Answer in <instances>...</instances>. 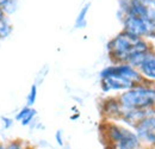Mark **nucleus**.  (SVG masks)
Masks as SVG:
<instances>
[{
  "mask_svg": "<svg viewBox=\"0 0 155 149\" xmlns=\"http://www.w3.org/2000/svg\"><path fill=\"white\" fill-rule=\"evenodd\" d=\"M144 81L140 71L129 63H111L99 72L100 90L107 95H118Z\"/></svg>",
  "mask_w": 155,
  "mask_h": 149,
  "instance_id": "nucleus-2",
  "label": "nucleus"
},
{
  "mask_svg": "<svg viewBox=\"0 0 155 149\" xmlns=\"http://www.w3.org/2000/svg\"><path fill=\"white\" fill-rule=\"evenodd\" d=\"M26 144L28 143H25L23 140L15 138V140H11L7 143H5V149H25Z\"/></svg>",
  "mask_w": 155,
  "mask_h": 149,
  "instance_id": "nucleus-13",
  "label": "nucleus"
},
{
  "mask_svg": "<svg viewBox=\"0 0 155 149\" xmlns=\"http://www.w3.org/2000/svg\"><path fill=\"white\" fill-rule=\"evenodd\" d=\"M120 23L123 25V31L148 41L155 38V20L152 17L125 15Z\"/></svg>",
  "mask_w": 155,
  "mask_h": 149,
  "instance_id": "nucleus-5",
  "label": "nucleus"
},
{
  "mask_svg": "<svg viewBox=\"0 0 155 149\" xmlns=\"http://www.w3.org/2000/svg\"><path fill=\"white\" fill-rule=\"evenodd\" d=\"M153 49L154 47L150 41L123 30L106 43V51L111 63H129L136 68Z\"/></svg>",
  "mask_w": 155,
  "mask_h": 149,
  "instance_id": "nucleus-1",
  "label": "nucleus"
},
{
  "mask_svg": "<svg viewBox=\"0 0 155 149\" xmlns=\"http://www.w3.org/2000/svg\"><path fill=\"white\" fill-rule=\"evenodd\" d=\"M90 7H91V2H86L80 8L77 18H75V22H74V28L75 29H84V28H86V25H87V15L90 12Z\"/></svg>",
  "mask_w": 155,
  "mask_h": 149,
  "instance_id": "nucleus-10",
  "label": "nucleus"
},
{
  "mask_svg": "<svg viewBox=\"0 0 155 149\" xmlns=\"http://www.w3.org/2000/svg\"><path fill=\"white\" fill-rule=\"evenodd\" d=\"M34 149H41V148H35V147H34Z\"/></svg>",
  "mask_w": 155,
  "mask_h": 149,
  "instance_id": "nucleus-20",
  "label": "nucleus"
},
{
  "mask_svg": "<svg viewBox=\"0 0 155 149\" xmlns=\"http://www.w3.org/2000/svg\"><path fill=\"white\" fill-rule=\"evenodd\" d=\"M13 32V25L10 20V17H4L0 20V41L5 39Z\"/></svg>",
  "mask_w": 155,
  "mask_h": 149,
  "instance_id": "nucleus-11",
  "label": "nucleus"
},
{
  "mask_svg": "<svg viewBox=\"0 0 155 149\" xmlns=\"http://www.w3.org/2000/svg\"><path fill=\"white\" fill-rule=\"evenodd\" d=\"M19 0H0V6L1 7H5L6 5L11 4V2H18Z\"/></svg>",
  "mask_w": 155,
  "mask_h": 149,
  "instance_id": "nucleus-16",
  "label": "nucleus"
},
{
  "mask_svg": "<svg viewBox=\"0 0 155 149\" xmlns=\"http://www.w3.org/2000/svg\"><path fill=\"white\" fill-rule=\"evenodd\" d=\"M25 149H34V147H32V146H30V144H26V148Z\"/></svg>",
  "mask_w": 155,
  "mask_h": 149,
  "instance_id": "nucleus-19",
  "label": "nucleus"
},
{
  "mask_svg": "<svg viewBox=\"0 0 155 149\" xmlns=\"http://www.w3.org/2000/svg\"><path fill=\"white\" fill-rule=\"evenodd\" d=\"M0 149H5V144H4L1 141H0Z\"/></svg>",
  "mask_w": 155,
  "mask_h": 149,
  "instance_id": "nucleus-18",
  "label": "nucleus"
},
{
  "mask_svg": "<svg viewBox=\"0 0 155 149\" xmlns=\"http://www.w3.org/2000/svg\"><path fill=\"white\" fill-rule=\"evenodd\" d=\"M123 112L124 110H123L117 95H107L100 103V113H101L104 121L119 122Z\"/></svg>",
  "mask_w": 155,
  "mask_h": 149,
  "instance_id": "nucleus-7",
  "label": "nucleus"
},
{
  "mask_svg": "<svg viewBox=\"0 0 155 149\" xmlns=\"http://www.w3.org/2000/svg\"><path fill=\"white\" fill-rule=\"evenodd\" d=\"M133 129L146 149H155V108L140 110V121Z\"/></svg>",
  "mask_w": 155,
  "mask_h": 149,
  "instance_id": "nucleus-6",
  "label": "nucleus"
},
{
  "mask_svg": "<svg viewBox=\"0 0 155 149\" xmlns=\"http://www.w3.org/2000/svg\"><path fill=\"white\" fill-rule=\"evenodd\" d=\"M55 141H56L58 146H60V147L64 146V135H63L62 130H58L55 132Z\"/></svg>",
  "mask_w": 155,
  "mask_h": 149,
  "instance_id": "nucleus-15",
  "label": "nucleus"
},
{
  "mask_svg": "<svg viewBox=\"0 0 155 149\" xmlns=\"http://www.w3.org/2000/svg\"><path fill=\"white\" fill-rule=\"evenodd\" d=\"M15 121H16V119H13V118H11V117L2 116V117H1V124H2V128H4L5 130L11 129V128L15 125Z\"/></svg>",
  "mask_w": 155,
  "mask_h": 149,
  "instance_id": "nucleus-14",
  "label": "nucleus"
},
{
  "mask_svg": "<svg viewBox=\"0 0 155 149\" xmlns=\"http://www.w3.org/2000/svg\"><path fill=\"white\" fill-rule=\"evenodd\" d=\"M37 94H38V87H37V84H32L30 90H29V93L26 95V105L28 106H31L34 108L36 100H37Z\"/></svg>",
  "mask_w": 155,
  "mask_h": 149,
  "instance_id": "nucleus-12",
  "label": "nucleus"
},
{
  "mask_svg": "<svg viewBox=\"0 0 155 149\" xmlns=\"http://www.w3.org/2000/svg\"><path fill=\"white\" fill-rule=\"evenodd\" d=\"M117 97L124 111L154 109L155 84L144 81Z\"/></svg>",
  "mask_w": 155,
  "mask_h": 149,
  "instance_id": "nucleus-4",
  "label": "nucleus"
},
{
  "mask_svg": "<svg viewBox=\"0 0 155 149\" xmlns=\"http://www.w3.org/2000/svg\"><path fill=\"white\" fill-rule=\"evenodd\" d=\"M4 17H6V15H5V12H4V10H2V7L0 6V20L4 18Z\"/></svg>",
  "mask_w": 155,
  "mask_h": 149,
  "instance_id": "nucleus-17",
  "label": "nucleus"
},
{
  "mask_svg": "<svg viewBox=\"0 0 155 149\" xmlns=\"http://www.w3.org/2000/svg\"><path fill=\"white\" fill-rule=\"evenodd\" d=\"M36 116H37L36 109L25 105V106H23L19 111L16 113L15 119L17 122H19L20 125H23V127H31L35 123Z\"/></svg>",
  "mask_w": 155,
  "mask_h": 149,
  "instance_id": "nucleus-9",
  "label": "nucleus"
},
{
  "mask_svg": "<svg viewBox=\"0 0 155 149\" xmlns=\"http://www.w3.org/2000/svg\"><path fill=\"white\" fill-rule=\"evenodd\" d=\"M137 69L140 71V73L146 81L155 84V49L150 50L143 57Z\"/></svg>",
  "mask_w": 155,
  "mask_h": 149,
  "instance_id": "nucleus-8",
  "label": "nucleus"
},
{
  "mask_svg": "<svg viewBox=\"0 0 155 149\" xmlns=\"http://www.w3.org/2000/svg\"><path fill=\"white\" fill-rule=\"evenodd\" d=\"M106 149H146L136 131L116 121H104L100 127Z\"/></svg>",
  "mask_w": 155,
  "mask_h": 149,
  "instance_id": "nucleus-3",
  "label": "nucleus"
}]
</instances>
